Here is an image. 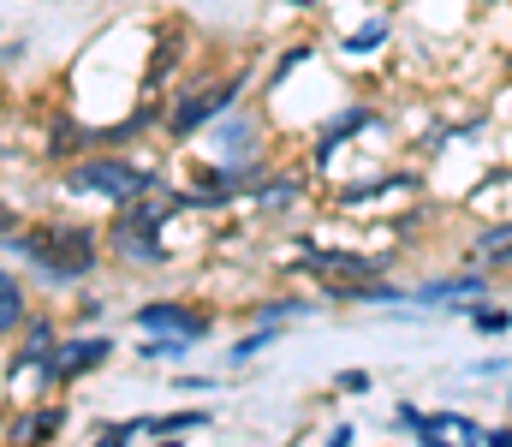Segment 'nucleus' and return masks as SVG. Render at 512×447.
I'll list each match as a JSON object with an SVG mask.
<instances>
[{"instance_id":"f257e3e1","label":"nucleus","mask_w":512,"mask_h":447,"mask_svg":"<svg viewBox=\"0 0 512 447\" xmlns=\"http://www.w3.org/2000/svg\"><path fill=\"white\" fill-rule=\"evenodd\" d=\"M0 251H12L48 293L84 287L108 263V239L96 227H84V221H36V227H18Z\"/></svg>"},{"instance_id":"f03ea898","label":"nucleus","mask_w":512,"mask_h":447,"mask_svg":"<svg viewBox=\"0 0 512 447\" xmlns=\"http://www.w3.org/2000/svg\"><path fill=\"white\" fill-rule=\"evenodd\" d=\"M167 179H161V167H149V161H131L126 149H84V155H72L66 167H60V191H72V197H96V203H108V209H120L131 197H143V191H161Z\"/></svg>"},{"instance_id":"7ed1b4c3","label":"nucleus","mask_w":512,"mask_h":447,"mask_svg":"<svg viewBox=\"0 0 512 447\" xmlns=\"http://www.w3.org/2000/svg\"><path fill=\"white\" fill-rule=\"evenodd\" d=\"M256 78V60H245V66H233V72H197L173 102H167V120H161V132L173 138V144H185V138H197V132H209L227 108H239L245 102V90H251Z\"/></svg>"},{"instance_id":"20e7f679","label":"nucleus","mask_w":512,"mask_h":447,"mask_svg":"<svg viewBox=\"0 0 512 447\" xmlns=\"http://www.w3.org/2000/svg\"><path fill=\"white\" fill-rule=\"evenodd\" d=\"M54 346H60V322L54 316H36L18 328V346L6 358V388L18 400V388H36V394H54Z\"/></svg>"},{"instance_id":"39448f33","label":"nucleus","mask_w":512,"mask_h":447,"mask_svg":"<svg viewBox=\"0 0 512 447\" xmlns=\"http://www.w3.org/2000/svg\"><path fill=\"white\" fill-rule=\"evenodd\" d=\"M399 251H346V245H298L292 275H310L316 287L328 281H370V275H393Z\"/></svg>"},{"instance_id":"423d86ee","label":"nucleus","mask_w":512,"mask_h":447,"mask_svg":"<svg viewBox=\"0 0 512 447\" xmlns=\"http://www.w3.org/2000/svg\"><path fill=\"white\" fill-rule=\"evenodd\" d=\"M114 352H120V340L114 334H60V346H54V394L60 388H72V382H84V376H96V370H108L114 364Z\"/></svg>"},{"instance_id":"0eeeda50","label":"nucleus","mask_w":512,"mask_h":447,"mask_svg":"<svg viewBox=\"0 0 512 447\" xmlns=\"http://www.w3.org/2000/svg\"><path fill=\"white\" fill-rule=\"evenodd\" d=\"M382 126V108L376 102H340L322 126H316V138H310V167L322 173L334 155H340V144H352V138H364V132H376Z\"/></svg>"},{"instance_id":"6e6552de","label":"nucleus","mask_w":512,"mask_h":447,"mask_svg":"<svg viewBox=\"0 0 512 447\" xmlns=\"http://www.w3.org/2000/svg\"><path fill=\"white\" fill-rule=\"evenodd\" d=\"M131 322H137V334L167 328V334H185V340H197V346L215 334V310H197V304H185V298H143V304L131 310Z\"/></svg>"},{"instance_id":"1a4fd4ad","label":"nucleus","mask_w":512,"mask_h":447,"mask_svg":"<svg viewBox=\"0 0 512 447\" xmlns=\"http://www.w3.org/2000/svg\"><path fill=\"white\" fill-rule=\"evenodd\" d=\"M489 293V269H465V275H435L423 287H411V310H459L471 298Z\"/></svg>"},{"instance_id":"9d476101","label":"nucleus","mask_w":512,"mask_h":447,"mask_svg":"<svg viewBox=\"0 0 512 447\" xmlns=\"http://www.w3.org/2000/svg\"><path fill=\"white\" fill-rule=\"evenodd\" d=\"M405 191H417V173H399V167H393V173H382V179H364V185H340L328 209L352 215V209H370L376 197H405Z\"/></svg>"},{"instance_id":"9b49d317","label":"nucleus","mask_w":512,"mask_h":447,"mask_svg":"<svg viewBox=\"0 0 512 447\" xmlns=\"http://www.w3.org/2000/svg\"><path fill=\"white\" fill-rule=\"evenodd\" d=\"M66 424H72V406H66V400H42L36 412H18V418L6 424V436H12V442H54Z\"/></svg>"},{"instance_id":"f8f14e48","label":"nucleus","mask_w":512,"mask_h":447,"mask_svg":"<svg viewBox=\"0 0 512 447\" xmlns=\"http://www.w3.org/2000/svg\"><path fill=\"white\" fill-rule=\"evenodd\" d=\"M441 436H453V442H471V447H483L489 442V424H477V418H465V412H423V436L417 442L423 447H435Z\"/></svg>"},{"instance_id":"ddd939ff","label":"nucleus","mask_w":512,"mask_h":447,"mask_svg":"<svg viewBox=\"0 0 512 447\" xmlns=\"http://www.w3.org/2000/svg\"><path fill=\"white\" fill-rule=\"evenodd\" d=\"M24 322H30V287L0 263V340H18Z\"/></svg>"},{"instance_id":"4468645a","label":"nucleus","mask_w":512,"mask_h":447,"mask_svg":"<svg viewBox=\"0 0 512 447\" xmlns=\"http://www.w3.org/2000/svg\"><path fill=\"white\" fill-rule=\"evenodd\" d=\"M143 364H185L191 352H197V340H185V334H167V328H149L137 346H131Z\"/></svg>"},{"instance_id":"2eb2a0df","label":"nucleus","mask_w":512,"mask_h":447,"mask_svg":"<svg viewBox=\"0 0 512 447\" xmlns=\"http://www.w3.org/2000/svg\"><path fill=\"white\" fill-rule=\"evenodd\" d=\"M316 304L322 298H298V293H274V298H256L251 310V322H298V316H316Z\"/></svg>"},{"instance_id":"dca6fc26","label":"nucleus","mask_w":512,"mask_h":447,"mask_svg":"<svg viewBox=\"0 0 512 447\" xmlns=\"http://www.w3.org/2000/svg\"><path fill=\"white\" fill-rule=\"evenodd\" d=\"M387 42H393V18H364L358 30L340 36V54H346V60H364V54L387 48Z\"/></svg>"},{"instance_id":"f3484780","label":"nucleus","mask_w":512,"mask_h":447,"mask_svg":"<svg viewBox=\"0 0 512 447\" xmlns=\"http://www.w3.org/2000/svg\"><path fill=\"white\" fill-rule=\"evenodd\" d=\"M280 334H286V322H251V328H245V334H239V340L227 346V364L239 370V364H251V358H262V352H268V346H274Z\"/></svg>"},{"instance_id":"a211bd4d","label":"nucleus","mask_w":512,"mask_h":447,"mask_svg":"<svg viewBox=\"0 0 512 447\" xmlns=\"http://www.w3.org/2000/svg\"><path fill=\"white\" fill-rule=\"evenodd\" d=\"M459 316H465L483 340H501V334L512 328V310H507V304H489V293L471 298V304H459Z\"/></svg>"},{"instance_id":"6ab92c4d","label":"nucleus","mask_w":512,"mask_h":447,"mask_svg":"<svg viewBox=\"0 0 512 447\" xmlns=\"http://www.w3.org/2000/svg\"><path fill=\"white\" fill-rule=\"evenodd\" d=\"M215 424L209 406H185V412H161V442H179V436H203Z\"/></svg>"},{"instance_id":"aec40b11","label":"nucleus","mask_w":512,"mask_h":447,"mask_svg":"<svg viewBox=\"0 0 512 447\" xmlns=\"http://www.w3.org/2000/svg\"><path fill=\"white\" fill-rule=\"evenodd\" d=\"M137 436H155L161 442V412H137V418H120V424H102L96 442H137Z\"/></svg>"},{"instance_id":"412c9836","label":"nucleus","mask_w":512,"mask_h":447,"mask_svg":"<svg viewBox=\"0 0 512 447\" xmlns=\"http://www.w3.org/2000/svg\"><path fill=\"white\" fill-rule=\"evenodd\" d=\"M387 424H393V430H399V436H411V442H417V436H423V406H411V400H399V406H393V418H387Z\"/></svg>"},{"instance_id":"4be33fe9","label":"nucleus","mask_w":512,"mask_h":447,"mask_svg":"<svg viewBox=\"0 0 512 447\" xmlns=\"http://www.w3.org/2000/svg\"><path fill=\"white\" fill-rule=\"evenodd\" d=\"M334 388H340V394H370V388H376V376H370V370H340V376H334Z\"/></svg>"},{"instance_id":"5701e85b","label":"nucleus","mask_w":512,"mask_h":447,"mask_svg":"<svg viewBox=\"0 0 512 447\" xmlns=\"http://www.w3.org/2000/svg\"><path fill=\"white\" fill-rule=\"evenodd\" d=\"M18 227H24V215H18V203H6V197H0V245H6V239H12Z\"/></svg>"},{"instance_id":"b1692460","label":"nucleus","mask_w":512,"mask_h":447,"mask_svg":"<svg viewBox=\"0 0 512 447\" xmlns=\"http://www.w3.org/2000/svg\"><path fill=\"white\" fill-rule=\"evenodd\" d=\"M173 388H179V394H215L221 382H215V376H179Z\"/></svg>"},{"instance_id":"393cba45","label":"nucleus","mask_w":512,"mask_h":447,"mask_svg":"<svg viewBox=\"0 0 512 447\" xmlns=\"http://www.w3.org/2000/svg\"><path fill=\"white\" fill-rule=\"evenodd\" d=\"M24 60H30V42H24V36H18V42H6V48H0V66H24Z\"/></svg>"},{"instance_id":"a878e982","label":"nucleus","mask_w":512,"mask_h":447,"mask_svg":"<svg viewBox=\"0 0 512 447\" xmlns=\"http://www.w3.org/2000/svg\"><path fill=\"white\" fill-rule=\"evenodd\" d=\"M512 364L507 358H477V364H471V376H507Z\"/></svg>"},{"instance_id":"bb28decb","label":"nucleus","mask_w":512,"mask_h":447,"mask_svg":"<svg viewBox=\"0 0 512 447\" xmlns=\"http://www.w3.org/2000/svg\"><path fill=\"white\" fill-rule=\"evenodd\" d=\"M102 310H108V304H102V298H96V293H84V298H78V322H96Z\"/></svg>"},{"instance_id":"cd10ccee","label":"nucleus","mask_w":512,"mask_h":447,"mask_svg":"<svg viewBox=\"0 0 512 447\" xmlns=\"http://www.w3.org/2000/svg\"><path fill=\"white\" fill-rule=\"evenodd\" d=\"M358 442V424H334V430H328V447H352Z\"/></svg>"},{"instance_id":"c85d7f7f","label":"nucleus","mask_w":512,"mask_h":447,"mask_svg":"<svg viewBox=\"0 0 512 447\" xmlns=\"http://www.w3.org/2000/svg\"><path fill=\"white\" fill-rule=\"evenodd\" d=\"M483 447H512V424H489V442Z\"/></svg>"}]
</instances>
